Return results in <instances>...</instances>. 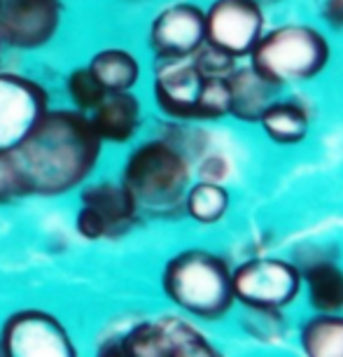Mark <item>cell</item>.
I'll list each match as a JSON object with an SVG mask.
<instances>
[{
    "label": "cell",
    "mask_w": 343,
    "mask_h": 357,
    "mask_svg": "<svg viewBox=\"0 0 343 357\" xmlns=\"http://www.w3.org/2000/svg\"><path fill=\"white\" fill-rule=\"evenodd\" d=\"M100 145L103 140L93 131L89 114L47 107L10 157L22 175L26 197H59L89 178Z\"/></svg>",
    "instance_id": "6da1fadb"
},
{
    "label": "cell",
    "mask_w": 343,
    "mask_h": 357,
    "mask_svg": "<svg viewBox=\"0 0 343 357\" xmlns=\"http://www.w3.org/2000/svg\"><path fill=\"white\" fill-rule=\"evenodd\" d=\"M334 47L327 33L308 22L268 26L245 59L275 89L315 82L332 66Z\"/></svg>",
    "instance_id": "7a4b0ae2"
},
{
    "label": "cell",
    "mask_w": 343,
    "mask_h": 357,
    "mask_svg": "<svg viewBox=\"0 0 343 357\" xmlns=\"http://www.w3.org/2000/svg\"><path fill=\"white\" fill-rule=\"evenodd\" d=\"M122 185L136 201L138 213L176 218L192 185V157L168 138H152L129 154Z\"/></svg>",
    "instance_id": "3957f363"
},
{
    "label": "cell",
    "mask_w": 343,
    "mask_h": 357,
    "mask_svg": "<svg viewBox=\"0 0 343 357\" xmlns=\"http://www.w3.org/2000/svg\"><path fill=\"white\" fill-rule=\"evenodd\" d=\"M161 287L173 304L204 320L227 315L236 301L227 259L208 250H185L168 259Z\"/></svg>",
    "instance_id": "277c9868"
},
{
    "label": "cell",
    "mask_w": 343,
    "mask_h": 357,
    "mask_svg": "<svg viewBox=\"0 0 343 357\" xmlns=\"http://www.w3.org/2000/svg\"><path fill=\"white\" fill-rule=\"evenodd\" d=\"M234 299L254 311H280L299 296L301 271L294 261L252 257L231 271Z\"/></svg>",
    "instance_id": "5b68a950"
},
{
    "label": "cell",
    "mask_w": 343,
    "mask_h": 357,
    "mask_svg": "<svg viewBox=\"0 0 343 357\" xmlns=\"http://www.w3.org/2000/svg\"><path fill=\"white\" fill-rule=\"evenodd\" d=\"M206 12V43L245 61L268 29V17L252 0H211Z\"/></svg>",
    "instance_id": "8992f818"
},
{
    "label": "cell",
    "mask_w": 343,
    "mask_h": 357,
    "mask_svg": "<svg viewBox=\"0 0 343 357\" xmlns=\"http://www.w3.org/2000/svg\"><path fill=\"white\" fill-rule=\"evenodd\" d=\"M0 357H77L68 332L43 311L10 315L0 329Z\"/></svg>",
    "instance_id": "52a82bcc"
},
{
    "label": "cell",
    "mask_w": 343,
    "mask_h": 357,
    "mask_svg": "<svg viewBox=\"0 0 343 357\" xmlns=\"http://www.w3.org/2000/svg\"><path fill=\"white\" fill-rule=\"evenodd\" d=\"M152 54L157 61L192 59L206 45V12L190 0L166 5L152 19L147 33Z\"/></svg>",
    "instance_id": "ba28073f"
},
{
    "label": "cell",
    "mask_w": 343,
    "mask_h": 357,
    "mask_svg": "<svg viewBox=\"0 0 343 357\" xmlns=\"http://www.w3.org/2000/svg\"><path fill=\"white\" fill-rule=\"evenodd\" d=\"M61 17V0H0V40L15 50H38L56 36Z\"/></svg>",
    "instance_id": "9c48e42d"
},
{
    "label": "cell",
    "mask_w": 343,
    "mask_h": 357,
    "mask_svg": "<svg viewBox=\"0 0 343 357\" xmlns=\"http://www.w3.org/2000/svg\"><path fill=\"white\" fill-rule=\"evenodd\" d=\"M47 112V91L33 79L0 70V152H10Z\"/></svg>",
    "instance_id": "30bf717a"
},
{
    "label": "cell",
    "mask_w": 343,
    "mask_h": 357,
    "mask_svg": "<svg viewBox=\"0 0 343 357\" xmlns=\"http://www.w3.org/2000/svg\"><path fill=\"white\" fill-rule=\"evenodd\" d=\"M201 86H204V77H201L192 59L157 61L152 82L154 103H157L161 114H166L171 122H194Z\"/></svg>",
    "instance_id": "8fae6325"
},
{
    "label": "cell",
    "mask_w": 343,
    "mask_h": 357,
    "mask_svg": "<svg viewBox=\"0 0 343 357\" xmlns=\"http://www.w3.org/2000/svg\"><path fill=\"white\" fill-rule=\"evenodd\" d=\"M257 126L264 138L275 147H299L311 136L313 112L304 98L299 96H278L273 98Z\"/></svg>",
    "instance_id": "7c38bea8"
},
{
    "label": "cell",
    "mask_w": 343,
    "mask_h": 357,
    "mask_svg": "<svg viewBox=\"0 0 343 357\" xmlns=\"http://www.w3.org/2000/svg\"><path fill=\"white\" fill-rule=\"evenodd\" d=\"M82 206L100 220V225L105 229V238H117V236L126 234L136 225L138 220V208L136 201L131 199V194L126 192L122 183H98L82 190L79 194Z\"/></svg>",
    "instance_id": "4fadbf2b"
},
{
    "label": "cell",
    "mask_w": 343,
    "mask_h": 357,
    "mask_svg": "<svg viewBox=\"0 0 343 357\" xmlns=\"http://www.w3.org/2000/svg\"><path fill=\"white\" fill-rule=\"evenodd\" d=\"M93 131L100 140L107 143H129L140 129L143 119V105L136 93L114 91L105 93L100 103L89 112Z\"/></svg>",
    "instance_id": "5bb4252c"
},
{
    "label": "cell",
    "mask_w": 343,
    "mask_h": 357,
    "mask_svg": "<svg viewBox=\"0 0 343 357\" xmlns=\"http://www.w3.org/2000/svg\"><path fill=\"white\" fill-rule=\"evenodd\" d=\"M229 82V117L241 124H257L273 98L280 96V89L268 84L250 63H238L236 70L227 77Z\"/></svg>",
    "instance_id": "9a60e30c"
},
{
    "label": "cell",
    "mask_w": 343,
    "mask_h": 357,
    "mask_svg": "<svg viewBox=\"0 0 343 357\" xmlns=\"http://www.w3.org/2000/svg\"><path fill=\"white\" fill-rule=\"evenodd\" d=\"M308 287V304L318 313L343 311V268L327 255H311L297 264Z\"/></svg>",
    "instance_id": "2e32d148"
},
{
    "label": "cell",
    "mask_w": 343,
    "mask_h": 357,
    "mask_svg": "<svg viewBox=\"0 0 343 357\" xmlns=\"http://www.w3.org/2000/svg\"><path fill=\"white\" fill-rule=\"evenodd\" d=\"M89 73L100 84L105 93L131 91L140 79V63L131 52L126 50H103L93 54L89 61Z\"/></svg>",
    "instance_id": "e0dca14e"
},
{
    "label": "cell",
    "mask_w": 343,
    "mask_h": 357,
    "mask_svg": "<svg viewBox=\"0 0 343 357\" xmlns=\"http://www.w3.org/2000/svg\"><path fill=\"white\" fill-rule=\"evenodd\" d=\"M299 341L306 357H343V315L318 313L301 325Z\"/></svg>",
    "instance_id": "ac0fdd59"
},
{
    "label": "cell",
    "mask_w": 343,
    "mask_h": 357,
    "mask_svg": "<svg viewBox=\"0 0 343 357\" xmlns=\"http://www.w3.org/2000/svg\"><path fill=\"white\" fill-rule=\"evenodd\" d=\"M231 208V194L222 183H199L190 185L185 194L183 211L199 225H218Z\"/></svg>",
    "instance_id": "d6986e66"
},
{
    "label": "cell",
    "mask_w": 343,
    "mask_h": 357,
    "mask_svg": "<svg viewBox=\"0 0 343 357\" xmlns=\"http://www.w3.org/2000/svg\"><path fill=\"white\" fill-rule=\"evenodd\" d=\"M229 82L224 79H204L201 86L199 100H197V112H194V122H222L229 117Z\"/></svg>",
    "instance_id": "ffe728a7"
},
{
    "label": "cell",
    "mask_w": 343,
    "mask_h": 357,
    "mask_svg": "<svg viewBox=\"0 0 343 357\" xmlns=\"http://www.w3.org/2000/svg\"><path fill=\"white\" fill-rule=\"evenodd\" d=\"M122 350L126 357H171V348L164 341V336L157 329V325L145 322V325L136 327L129 336H124Z\"/></svg>",
    "instance_id": "44dd1931"
},
{
    "label": "cell",
    "mask_w": 343,
    "mask_h": 357,
    "mask_svg": "<svg viewBox=\"0 0 343 357\" xmlns=\"http://www.w3.org/2000/svg\"><path fill=\"white\" fill-rule=\"evenodd\" d=\"M194 66H197V70L201 73V77L204 79H224L231 75L234 70H236V66L241 63L238 59H234L231 54L218 50V47L213 45H204L201 50L192 56Z\"/></svg>",
    "instance_id": "7402d4cb"
},
{
    "label": "cell",
    "mask_w": 343,
    "mask_h": 357,
    "mask_svg": "<svg viewBox=\"0 0 343 357\" xmlns=\"http://www.w3.org/2000/svg\"><path fill=\"white\" fill-rule=\"evenodd\" d=\"M68 93L70 100L75 103L79 112L89 114L93 107L100 103V98L105 96V91L100 89V84L93 79L89 68H77L68 75Z\"/></svg>",
    "instance_id": "603a6c76"
},
{
    "label": "cell",
    "mask_w": 343,
    "mask_h": 357,
    "mask_svg": "<svg viewBox=\"0 0 343 357\" xmlns=\"http://www.w3.org/2000/svg\"><path fill=\"white\" fill-rule=\"evenodd\" d=\"M154 325H157L161 336H164V341L168 343L171 353H173V350L187 346V343H194V341L204 339L197 329H194L192 325H187V322L180 320V318H161L159 322H154Z\"/></svg>",
    "instance_id": "cb8c5ba5"
},
{
    "label": "cell",
    "mask_w": 343,
    "mask_h": 357,
    "mask_svg": "<svg viewBox=\"0 0 343 357\" xmlns=\"http://www.w3.org/2000/svg\"><path fill=\"white\" fill-rule=\"evenodd\" d=\"M26 197L22 175H19L10 152H0V204H10Z\"/></svg>",
    "instance_id": "d4e9b609"
},
{
    "label": "cell",
    "mask_w": 343,
    "mask_h": 357,
    "mask_svg": "<svg viewBox=\"0 0 343 357\" xmlns=\"http://www.w3.org/2000/svg\"><path fill=\"white\" fill-rule=\"evenodd\" d=\"M197 173H199V180H206V183H222L229 178L231 173V164L224 154H218V152H208L201 157L199 166H197Z\"/></svg>",
    "instance_id": "484cf974"
},
{
    "label": "cell",
    "mask_w": 343,
    "mask_h": 357,
    "mask_svg": "<svg viewBox=\"0 0 343 357\" xmlns=\"http://www.w3.org/2000/svg\"><path fill=\"white\" fill-rule=\"evenodd\" d=\"M320 19L329 31H343V0H320Z\"/></svg>",
    "instance_id": "4316f807"
},
{
    "label": "cell",
    "mask_w": 343,
    "mask_h": 357,
    "mask_svg": "<svg viewBox=\"0 0 343 357\" xmlns=\"http://www.w3.org/2000/svg\"><path fill=\"white\" fill-rule=\"evenodd\" d=\"M171 357H220V353H215V350L206 343V339H199L194 343H187L183 348L173 350Z\"/></svg>",
    "instance_id": "83f0119b"
},
{
    "label": "cell",
    "mask_w": 343,
    "mask_h": 357,
    "mask_svg": "<svg viewBox=\"0 0 343 357\" xmlns=\"http://www.w3.org/2000/svg\"><path fill=\"white\" fill-rule=\"evenodd\" d=\"M252 3H257V5H261L264 10H268V8H278V5L287 3V0H252Z\"/></svg>",
    "instance_id": "f1b7e54d"
},
{
    "label": "cell",
    "mask_w": 343,
    "mask_h": 357,
    "mask_svg": "<svg viewBox=\"0 0 343 357\" xmlns=\"http://www.w3.org/2000/svg\"><path fill=\"white\" fill-rule=\"evenodd\" d=\"M0 47H3V40H0Z\"/></svg>",
    "instance_id": "f546056e"
}]
</instances>
